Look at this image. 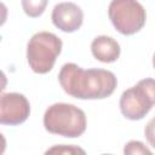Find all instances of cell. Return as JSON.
<instances>
[{
    "label": "cell",
    "instance_id": "cell-1",
    "mask_svg": "<svg viewBox=\"0 0 155 155\" xmlns=\"http://www.w3.org/2000/svg\"><path fill=\"white\" fill-rule=\"evenodd\" d=\"M58 81L65 93L79 99H103L116 88L114 73L105 69H82L75 63H65L59 70Z\"/></svg>",
    "mask_w": 155,
    "mask_h": 155
},
{
    "label": "cell",
    "instance_id": "cell-2",
    "mask_svg": "<svg viewBox=\"0 0 155 155\" xmlns=\"http://www.w3.org/2000/svg\"><path fill=\"white\" fill-rule=\"evenodd\" d=\"M44 126L50 133L76 138L86 131V115L74 104L54 103L44 114Z\"/></svg>",
    "mask_w": 155,
    "mask_h": 155
},
{
    "label": "cell",
    "instance_id": "cell-3",
    "mask_svg": "<svg viewBox=\"0 0 155 155\" xmlns=\"http://www.w3.org/2000/svg\"><path fill=\"white\" fill-rule=\"evenodd\" d=\"M62 51V40L53 33L39 31L34 34L27 46L28 64L34 73H48Z\"/></svg>",
    "mask_w": 155,
    "mask_h": 155
},
{
    "label": "cell",
    "instance_id": "cell-4",
    "mask_svg": "<svg viewBox=\"0 0 155 155\" xmlns=\"http://www.w3.org/2000/svg\"><path fill=\"white\" fill-rule=\"evenodd\" d=\"M120 110L128 120L143 119L155 105V79H143L122 92Z\"/></svg>",
    "mask_w": 155,
    "mask_h": 155
},
{
    "label": "cell",
    "instance_id": "cell-5",
    "mask_svg": "<svg viewBox=\"0 0 155 155\" xmlns=\"http://www.w3.org/2000/svg\"><path fill=\"white\" fill-rule=\"evenodd\" d=\"M108 16L115 29L124 35L138 33L147 21V12L137 0H111Z\"/></svg>",
    "mask_w": 155,
    "mask_h": 155
},
{
    "label": "cell",
    "instance_id": "cell-6",
    "mask_svg": "<svg viewBox=\"0 0 155 155\" xmlns=\"http://www.w3.org/2000/svg\"><path fill=\"white\" fill-rule=\"evenodd\" d=\"M30 114L29 101L17 92L2 93L0 98V122L16 126L24 122Z\"/></svg>",
    "mask_w": 155,
    "mask_h": 155
},
{
    "label": "cell",
    "instance_id": "cell-7",
    "mask_svg": "<svg viewBox=\"0 0 155 155\" xmlns=\"http://www.w3.org/2000/svg\"><path fill=\"white\" fill-rule=\"evenodd\" d=\"M52 23L64 33L78 30L84 21L82 10L74 2H59L52 10Z\"/></svg>",
    "mask_w": 155,
    "mask_h": 155
},
{
    "label": "cell",
    "instance_id": "cell-8",
    "mask_svg": "<svg viewBox=\"0 0 155 155\" xmlns=\"http://www.w3.org/2000/svg\"><path fill=\"white\" fill-rule=\"evenodd\" d=\"M91 52L96 59L103 63H113L120 56V45L111 36L99 35L91 44Z\"/></svg>",
    "mask_w": 155,
    "mask_h": 155
},
{
    "label": "cell",
    "instance_id": "cell-9",
    "mask_svg": "<svg viewBox=\"0 0 155 155\" xmlns=\"http://www.w3.org/2000/svg\"><path fill=\"white\" fill-rule=\"evenodd\" d=\"M48 0H22V7L27 16L39 17L44 13Z\"/></svg>",
    "mask_w": 155,
    "mask_h": 155
},
{
    "label": "cell",
    "instance_id": "cell-10",
    "mask_svg": "<svg viewBox=\"0 0 155 155\" xmlns=\"http://www.w3.org/2000/svg\"><path fill=\"white\" fill-rule=\"evenodd\" d=\"M124 153L125 154H130V155H137V154H148L150 155L151 151L139 140H130L125 148H124Z\"/></svg>",
    "mask_w": 155,
    "mask_h": 155
},
{
    "label": "cell",
    "instance_id": "cell-11",
    "mask_svg": "<svg viewBox=\"0 0 155 155\" xmlns=\"http://www.w3.org/2000/svg\"><path fill=\"white\" fill-rule=\"evenodd\" d=\"M54 153H58V154H74V153H81V154H85V150L81 149V148H76V147H73V145H58V147H53L48 150H46V154H54Z\"/></svg>",
    "mask_w": 155,
    "mask_h": 155
},
{
    "label": "cell",
    "instance_id": "cell-12",
    "mask_svg": "<svg viewBox=\"0 0 155 155\" xmlns=\"http://www.w3.org/2000/svg\"><path fill=\"white\" fill-rule=\"evenodd\" d=\"M144 134H145L148 143L153 148H155V116L151 120H149V122L147 124L145 130H144Z\"/></svg>",
    "mask_w": 155,
    "mask_h": 155
},
{
    "label": "cell",
    "instance_id": "cell-13",
    "mask_svg": "<svg viewBox=\"0 0 155 155\" xmlns=\"http://www.w3.org/2000/svg\"><path fill=\"white\" fill-rule=\"evenodd\" d=\"M153 65H154V68H155V53H154V56H153Z\"/></svg>",
    "mask_w": 155,
    "mask_h": 155
}]
</instances>
